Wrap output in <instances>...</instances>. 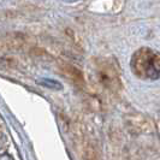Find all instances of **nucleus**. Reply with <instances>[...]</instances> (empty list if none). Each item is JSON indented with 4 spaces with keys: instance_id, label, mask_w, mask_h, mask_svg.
I'll use <instances>...</instances> for the list:
<instances>
[{
    "instance_id": "nucleus-1",
    "label": "nucleus",
    "mask_w": 160,
    "mask_h": 160,
    "mask_svg": "<svg viewBox=\"0 0 160 160\" xmlns=\"http://www.w3.org/2000/svg\"><path fill=\"white\" fill-rule=\"evenodd\" d=\"M131 69L140 78L158 80L160 77V56L151 48H140L132 56Z\"/></svg>"
},
{
    "instance_id": "nucleus-2",
    "label": "nucleus",
    "mask_w": 160,
    "mask_h": 160,
    "mask_svg": "<svg viewBox=\"0 0 160 160\" xmlns=\"http://www.w3.org/2000/svg\"><path fill=\"white\" fill-rule=\"evenodd\" d=\"M39 83H41L43 87H48V88H53V89H62V84L59 82L52 80H39Z\"/></svg>"
},
{
    "instance_id": "nucleus-3",
    "label": "nucleus",
    "mask_w": 160,
    "mask_h": 160,
    "mask_svg": "<svg viewBox=\"0 0 160 160\" xmlns=\"http://www.w3.org/2000/svg\"><path fill=\"white\" fill-rule=\"evenodd\" d=\"M1 160H13V159H12V157H11V155H8V154H4V155L1 157Z\"/></svg>"
}]
</instances>
